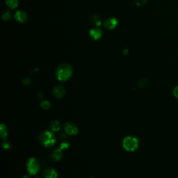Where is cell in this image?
<instances>
[{"instance_id": "8fae6325", "label": "cell", "mask_w": 178, "mask_h": 178, "mask_svg": "<svg viewBox=\"0 0 178 178\" xmlns=\"http://www.w3.org/2000/svg\"><path fill=\"white\" fill-rule=\"evenodd\" d=\"M50 129H51L53 132H57L61 128L60 123H59L58 121H52V122L50 123L49 125Z\"/></svg>"}, {"instance_id": "52a82bcc", "label": "cell", "mask_w": 178, "mask_h": 178, "mask_svg": "<svg viewBox=\"0 0 178 178\" xmlns=\"http://www.w3.org/2000/svg\"><path fill=\"white\" fill-rule=\"evenodd\" d=\"M118 25V20L115 18H108L104 22L105 27L108 29H114Z\"/></svg>"}, {"instance_id": "7a4b0ae2", "label": "cell", "mask_w": 178, "mask_h": 178, "mask_svg": "<svg viewBox=\"0 0 178 178\" xmlns=\"http://www.w3.org/2000/svg\"><path fill=\"white\" fill-rule=\"evenodd\" d=\"M123 145L126 150L132 152L138 148V141L137 138L134 136H127L123 139Z\"/></svg>"}, {"instance_id": "5b68a950", "label": "cell", "mask_w": 178, "mask_h": 178, "mask_svg": "<svg viewBox=\"0 0 178 178\" xmlns=\"http://www.w3.org/2000/svg\"><path fill=\"white\" fill-rule=\"evenodd\" d=\"M66 91H65V88L63 85L58 84L55 86V87L53 89V94L55 98L57 99H61L62 97L64 96Z\"/></svg>"}, {"instance_id": "30bf717a", "label": "cell", "mask_w": 178, "mask_h": 178, "mask_svg": "<svg viewBox=\"0 0 178 178\" xmlns=\"http://www.w3.org/2000/svg\"><path fill=\"white\" fill-rule=\"evenodd\" d=\"M43 176L45 178H56L57 177V173L53 168H46L43 171Z\"/></svg>"}, {"instance_id": "4fadbf2b", "label": "cell", "mask_w": 178, "mask_h": 178, "mask_svg": "<svg viewBox=\"0 0 178 178\" xmlns=\"http://www.w3.org/2000/svg\"><path fill=\"white\" fill-rule=\"evenodd\" d=\"M61 157H62L61 150H59V149L54 150L52 153V158L54 159V160H56V161H58V160H60L61 159Z\"/></svg>"}, {"instance_id": "e0dca14e", "label": "cell", "mask_w": 178, "mask_h": 178, "mask_svg": "<svg viewBox=\"0 0 178 178\" xmlns=\"http://www.w3.org/2000/svg\"><path fill=\"white\" fill-rule=\"evenodd\" d=\"M173 95H174V96L176 97L177 99H178V86H177V87L174 88Z\"/></svg>"}, {"instance_id": "ac0fdd59", "label": "cell", "mask_w": 178, "mask_h": 178, "mask_svg": "<svg viewBox=\"0 0 178 178\" xmlns=\"http://www.w3.org/2000/svg\"><path fill=\"white\" fill-rule=\"evenodd\" d=\"M26 82V84H25V85H29V84L31 83V80L29 79H28V78H26V79H25L23 81V82Z\"/></svg>"}, {"instance_id": "5bb4252c", "label": "cell", "mask_w": 178, "mask_h": 178, "mask_svg": "<svg viewBox=\"0 0 178 178\" xmlns=\"http://www.w3.org/2000/svg\"><path fill=\"white\" fill-rule=\"evenodd\" d=\"M11 17V13L9 11L7 10L2 13V18L3 20H5V21H8V20H10Z\"/></svg>"}, {"instance_id": "3957f363", "label": "cell", "mask_w": 178, "mask_h": 178, "mask_svg": "<svg viewBox=\"0 0 178 178\" xmlns=\"http://www.w3.org/2000/svg\"><path fill=\"white\" fill-rule=\"evenodd\" d=\"M39 141L41 143L46 147L52 146L55 143L56 139L52 132L46 131L43 132L39 136Z\"/></svg>"}, {"instance_id": "8992f818", "label": "cell", "mask_w": 178, "mask_h": 178, "mask_svg": "<svg viewBox=\"0 0 178 178\" xmlns=\"http://www.w3.org/2000/svg\"><path fill=\"white\" fill-rule=\"evenodd\" d=\"M65 131L69 135H75L78 133V128L73 123H67L65 124Z\"/></svg>"}, {"instance_id": "9c48e42d", "label": "cell", "mask_w": 178, "mask_h": 178, "mask_svg": "<svg viewBox=\"0 0 178 178\" xmlns=\"http://www.w3.org/2000/svg\"><path fill=\"white\" fill-rule=\"evenodd\" d=\"M90 35L94 40H98L102 37V31L99 28H93L90 30Z\"/></svg>"}, {"instance_id": "ba28073f", "label": "cell", "mask_w": 178, "mask_h": 178, "mask_svg": "<svg viewBox=\"0 0 178 178\" xmlns=\"http://www.w3.org/2000/svg\"><path fill=\"white\" fill-rule=\"evenodd\" d=\"M15 18L20 22H25L28 19V16L25 11H18L15 14Z\"/></svg>"}, {"instance_id": "6da1fadb", "label": "cell", "mask_w": 178, "mask_h": 178, "mask_svg": "<svg viewBox=\"0 0 178 178\" xmlns=\"http://www.w3.org/2000/svg\"><path fill=\"white\" fill-rule=\"evenodd\" d=\"M73 74V68L69 64L59 65L56 70V77L59 81L65 82L69 79Z\"/></svg>"}, {"instance_id": "9a60e30c", "label": "cell", "mask_w": 178, "mask_h": 178, "mask_svg": "<svg viewBox=\"0 0 178 178\" xmlns=\"http://www.w3.org/2000/svg\"><path fill=\"white\" fill-rule=\"evenodd\" d=\"M40 106L43 109H48L50 108V106H51V104H50V102H48V101L44 100L41 102Z\"/></svg>"}, {"instance_id": "2e32d148", "label": "cell", "mask_w": 178, "mask_h": 178, "mask_svg": "<svg viewBox=\"0 0 178 178\" xmlns=\"http://www.w3.org/2000/svg\"><path fill=\"white\" fill-rule=\"evenodd\" d=\"M93 22L94 23L96 24V25H100L101 22H100V20L99 19V17L96 16H95L93 17Z\"/></svg>"}, {"instance_id": "7c38bea8", "label": "cell", "mask_w": 178, "mask_h": 178, "mask_svg": "<svg viewBox=\"0 0 178 178\" xmlns=\"http://www.w3.org/2000/svg\"><path fill=\"white\" fill-rule=\"evenodd\" d=\"M6 3L8 7L14 9L18 5V0H6Z\"/></svg>"}, {"instance_id": "277c9868", "label": "cell", "mask_w": 178, "mask_h": 178, "mask_svg": "<svg viewBox=\"0 0 178 178\" xmlns=\"http://www.w3.org/2000/svg\"><path fill=\"white\" fill-rule=\"evenodd\" d=\"M39 163L35 158L29 159L27 162V171L31 175H35L39 170Z\"/></svg>"}]
</instances>
